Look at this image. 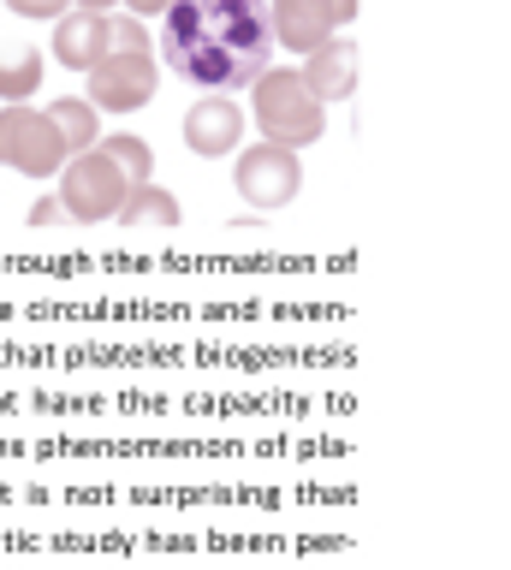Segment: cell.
<instances>
[{"mask_svg":"<svg viewBox=\"0 0 511 570\" xmlns=\"http://www.w3.org/2000/svg\"><path fill=\"white\" fill-rule=\"evenodd\" d=\"M155 48V60L197 96H244L279 53L268 0H173Z\"/></svg>","mask_w":511,"mask_h":570,"instance_id":"1","label":"cell"},{"mask_svg":"<svg viewBox=\"0 0 511 570\" xmlns=\"http://www.w3.org/2000/svg\"><path fill=\"white\" fill-rule=\"evenodd\" d=\"M250 107H256V131L262 142L279 149H309L327 131V101H315V89L304 83L297 66H268L250 83Z\"/></svg>","mask_w":511,"mask_h":570,"instance_id":"2","label":"cell"},{"mask_svg":"<svg viewBox=\"0 0 511 570\" xmlns=\"http://www.w3.org/2000/svg\"><path fill=\"white\" fill-rule=\"evenodd\" d=\"M60 178V203H66V220H78V226H101V220H114L119 214V203L131 196V178L108 160V149H83V155H72L66 167L55 173Z\"/></svg>","mask_w":511,"mask_h":570,"instance_id":"3","label":"cell"},{"mask_svg":"<svg viewBox=\"0 0 511 570\" xmlns=\"http://www.w3.org/2000/svg\"><path fill=\"white\" fill-rule=\"evenodd\" d=\"M66 142L55 131V119L30 101H7L0 107V167H12L19 178H55L66 167Z\"/></svg>","mask_w":511,"mask_h":570,"instance_id":"4","label":"cell"},{"mask_svg":"<svg viewBox=\"0 0 511 570\" xmlns=\"http://www.w3.org/2000/svg\"><path fill=\"white\" fill-rule=\"evenodd\" d=\"M233 190L256 214H274V208L297 203V190H304V160H297V149H279V142H244L238 167H233Z\"/></svg>","mask_w":511,"mask_h":570,"instance_id":"5","label":"cell"},{"mask_svg":"<svg viewBox=\"0 0 511 570\" xmlns=\"http://www.w3.org/2000/svg\"><path fill=\"white\" fill-rule=\"evenodd\" d=\"M83 78H90L83 101H90L96 114H137V107H149V96L161 89V60H155V48L149 53H101Z\"/></svg>","mask_w":511,"mask_h":570,"instance_id":"6","label":"cell"},{"mask_svg":"<svg viewBox=\"0 0 511 570\" xmlns=\"http://www.w3.org/2000/svg\"><path fill=\"white\" fill-rule=\"evenodd\" d=\"M357 18V0H268V24H274V48L309 53L327 36H340Z\"/></svg>","mask_w":511,"mask_h":570,"instance_id":"7","label":"cell"},{"mask_svg":"<svg viewBox=\"0 0 511 570\" xmlns=\"http://www.w3.org/2000/svg\"><path fill=\"white\" fill-rule=\"evenodd\" d=\"M185 149L203 160L238 155L244 149V107L233 96H197L185 114Z\"/></svg>","mask_w":511,"mask_h":570,"instance_id":"8","label":"cell"},{"mask_svg":"<svg viewBox=\"0 0 511 570\" xmlns=\"http://www.w3.org/2000/svg\"><path fill=\"white\" fill-rule=\"evenodd\" d=\"M304 83L315 89V101H351L357 96V42L351 36H327L322 48L304 53Z\"/></svg>","mask_w":511,"mask_h":570,"instance_id":"9","label":"cell"},{"mask_svg":"<svg viewBox=\"0 0 511 570\" xmlns=\"http://www.w3.org/2000/svg\"><path fill=\"white\" fill-rule=\"evenodd\" d=\"M55 60L66 66V71H90L101 53H108V12H83V7H72V12H60L55 18Z\"/></svg>","mask_w":511,"mask_h":570,"instance_id":"10","label":"cell"},{"mask_svg":"<svg viewBox=\"0 0 511 570\" xmlns=\"http://www.w3.org/2000/svg\"><path fill=\"white\" fill-rule=\"evenodd\" d=\"M119 226H161V232H173L185 220V208H179V196H173L167 185H131V196L119 203V214H114Z\"/></svg>","mask_w":511,"mask_h":570,"instance_id":"11","label":"cell"},{"mask_svg":"<svg viewBox=\"0 0 511 570\" xmlns=\"http://www.w3.org/2000/svg\"><path fill=\"white\" fill-rule=\"evenodd\" d=\"M48 119H55V131H60V142H66V155H83V149H96L101 142V114L83 96H55L42 107Z\"/></svg>","mask_w":511,"mask_h":570,"instance_id":"12","label":"cell"},{"mask_svg":"<svg viewBox=\"0 0 511 570\" xmlns=\"http://www.w3.org/2000/svg\"><path fill=\"white\" fill-rule=\"evenodd\" d=\"M42 48H24V42H12V48H0V101H30L42 89Z\"/></svg>","mask_w":511,"mask_h":570,"instance_id":"13","label":"cell"},{"mask_svg":"<svg viewBox=\"0 0 511 570\" xmlns=\"http://www.w3.org/2000/svg\"><path fill=\"white\" fill-rule=\"evenodd\" d=\"M101 149H108V160H114V167L131 178V185H149V178H155V149H149L144 137L114 131V137H101Z\"/></svg>","mask_w":511,"mask_h":570,"instance_id":"14","label":"cell"},{"mask_svg":"<svg viewBox=\"0 0 511 570\" xmlns=\"http://www.w3.org/2000/svg\"><path fill=\"white\" fill-rule=\"evenodd\" d=\"M149 18L131 12H108V53H149Z\"/></svg>","mask_w":511,"mask_h":570,"instance_id":"15","label":"cell"},{"mask_svg":"<svg viewBox=\"0 0 511 570\" xmlns=\"http://www.w3.org/2000/svg\"><path fill=\"white\" fill-rule=\"evenodd\" d=\"M7 7L19 18H48V24H55L60 12H72V0H7Z\"/></svg>","mask_w":511,"mask_h":570,"instance_id":"16","label":"cell"},{"mask_svg":"<svg viewBox=\"0 0 511 570\" xmlns=\"http://www.w3.org/2000/svg\"><path fill=\"white\" fill-rule=\"evenodd\" d=\"M30 226H66V203L60 196H42V203L30 208Z\"/></svg>","mask_w":511,"mask_h":570,"instance_id":"17","label":"cell"},{"mask_svg":"<svg viewBox=\"0 0 511 570\" xmlns=\"http://www.w3.org/2000/svg\"><path fill=\"white\" fill-rule=\"evenodd\" d=\"M119 7H126L131 18H161V12L173 7V0H119Z\"/></svg>","mask_w":511,"mask_h":570,"instance_id":"18","label":"cell"},{"mask_svg":"<svg viewBox=\"0 0 511 570\" xmlns=\"http://www.w3.org/2000/svg\"><path fill=\"white\" fill-rule=\"evenodd\" d=\"M72 7H83V12H119V0H72Z\"/></svg>","mask_w":511,"mask_h":570,"instance_id":"19","label":"cell"}]
</instances>
